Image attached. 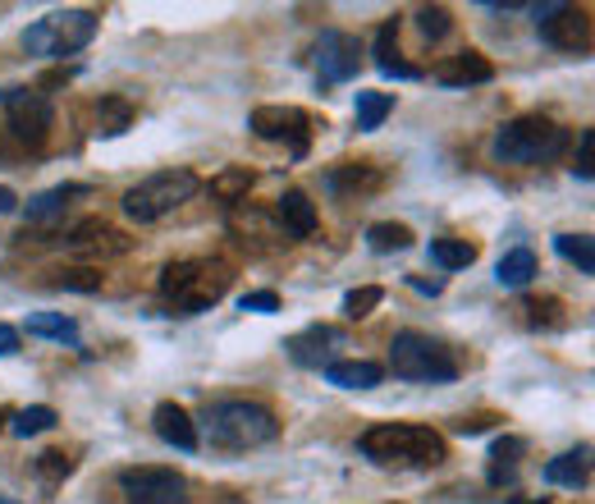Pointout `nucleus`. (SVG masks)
I'll use <instances>...</instances> for the list:
<instances>
[{
  "instance_id": "4be33fe9",
  "label": "nucleus",
  "mask_w": 595,
  "mask_h": 504,
  "mask_svg": "<svg viewBox=\"0 0 595 504\" xmlns=\"http://www.w3.org/2000/svg\"><path fill=\"white\" fill-rule=\"evenodd\" d=\"M325 184L330 193H376L385 184V174L376 165H340L325 174Z\"/></svg>"
},
{
  "instance_id": "9d476101",
  "label": "nucleus",
  "mask_w": 595,
  "mask_h": 504,
  "mask_svg": "<svg viewBox=\"0 0 595 504\" xmlns=\"http://www.w3.org/2000/svg\"><path fill=\"white\" fill-rule=\"evenodd\" d=\"M536 28L550 46L559 50H586L591 46V19L577 5H563V0H546V5H531Z\"/></svg>"
},
{
  "instance_id": "0eeeda50",
  "label": "nucleus",
  "mask_w": 595,
  "mask_h": 504,
  "mask_svg": "<svg viewBox=\"0 0 595 504\" xmlns=\"http://www.w3.org/2000/svg\"><path fill=\"white\" fill-rule=\"evenodd\" d=\"M197 188H202V180L193 170H161V174H151V180H142L138 188L124 193V216L138 220V225H151V220L170 216L174 207H184L188 197H197Z\"/></svg>"
},
{
  "instance_id": "c85d7f7f",
  "label": "nucleus",
  "mask_w": 595,
  "mask_h": 504,
  "mask_svg": "<svg viewBox=\"0 0 595 504\" xmlns=\"http://www.w3.org/2000/svg\"><path fill=\"white\" fill-rule=\"evenodd\" d=\"M252 184H256V174L248 165H225L206 188H211V197H220V202H243Z\"/></svg>"
},
{
  "instance_id": "412c9836",
  "label": "nucleus",
  "mask_w": 595,
  "mask_h": 504,
  "mask_svg": "<svg viewBox=\"0 0 595 504\" xmlns=\"http://www.w3.org/2000/svg\"><path fill=\"white\" fill-rule=\"evenodd\" d=\"M92 188L88 184H60V188H46V193H37V197H28V220H37V225H46V220H56V216H65V207L73 197H88Z\"/></svg>"
},
{
  "instance_id": "dca6fc26",
  "label": "nucleus",
  "mask_w": 595,
  "mask_h": 504,
  "mask_svg": "<svg viewBox=\"0 0 595 504\" xmlns=\"http://www.w3.org/2000/svg\"><path fill=\"white\" fill-rule=\"evenodd\" d=\"M371 56H376V69L385 73V79H399V83H417V79H422L417 65L399 60V23H385V28L376 33Z\"/></svg>"
},
{
  "instance_id": "473e14b6",
  "label": "nucleus",
  "mask_w": 595,
  "mask_h": 504,
  "mask_svg": "<svg viewBox=\"0 0 595 504\" xmlns=\"http://www.w3.org/2000/svg\"><path fill=\"white\" fill-rule=\"evenodd\" d=\"M380 302H385V289H380V285H362V289H353V294L344 298V317H348V321H362V317H371Z\"/></svg>"
},
{
  "instance_id": "a878e982",
  "label": "nucleus",
  "mask_w": 595,
  "mask_h": 504,
  "mask_svg": "<svg viewBox=\"0 0 595 504\" xmlns=\"http://www.w3.org/2000/svg\"><path fill=\"white\" fill-rule=\"evenodd\" d=\"M28 335L37 340H60V344H79V321L65 312H33L28 317Z\"/></svg>"
},
{
  "instance_id": "e433bc0d",
  "label": "nucleus",
  "mask_w": 595,
  "mask_h": 504,
  "mask_svg": "<svg viewBox=\"0 0 595 504\" xmlns=\"http://www.w3.org/2000/svg\"><path fill=\"white\" fill-rule=\"evenodd\" d=\"M577 180H591L595 174V129H582V142H577V165H573Z\"/></svg>"
},
{
  "instance_id": "bb28decb",
  "label": "nucleus",
  "mask_w": 595,
  "mask_h": 504,
  "mask_svg": "<svg viewBox=\"0 0 595 504\" xmlns=\"http://www.w3.org/2000/svg\"><path fill=\"white\" fill-rule=\"evenodd\" d=\"M431 262L439 271H468L477 262V243H468V239H431Z\"/></svg>"
},
{
  "instance_id": "393cba45",
  "label": "nucleus",
  "mask_w": 595,
  "mask_h": 504,
  "mask_svg": "<svg viewBox=\"0 0 595 504\" xmlns=\"http://www.w3.org/2000/svg\"><path fill=\"white\" fill-rule=\"evenodd\" d=\"M92 115H96V134L115 138V134H124L128 124H134V101H128V96H101Z\"/></svg>"
},
{
  "instance_id": "a19ab883",
  "label": "nucleus",
  "mask_w": 595,
  "mask_h": 504,
  "mask_svg": "<svg viewBox=\"0 0 595 504\" xmlns=\"http://www.w3.org/2000/svg\"><path fill=\"white\" fill-rule=\"evenodd\" d=\"M412 289H417V294H439V289H445V280H422V275H412Z\"/></svg>"
},
{
  "instance_id": "39448f33",
  "label": "nucleus",
  "mask_w": 595,
  "mask_h": 504,
  "mask_svg": "<svg viewBox=\"0 0 595 504\" xmlns=\"http://www.w3.org/2000/svg\"><path fill=\"white\" fill-rule=\"evenodd\" d=\"M390 371L399 381H417V386H445L458 376V358L449 344H439L422 331H399L390 340Z\"/></svg>"
},
{
  "instance_id": "ea45409f",
  "label": "nucleus",
  "mask_w": 595,
  "mask_h": 504,
  "mask_svg": "<svg viewBox=\"0 0 595 504\" xmlns=\"http://www.w3.org/2000/svg\"><path fill=\"white\" fill-rule=\"evenodd\" d=\"M19 207V197H14V188L10 184H0V216H10Z\"/></svg>"
},
{
  "instance_id": "9b49d317",
  "label": "nucleus",
  "mask_w": 595,
  "mask_h": 504,
  "mask_svg": "<svg viewBox=\"0 0 595 504\" xmlns=\"http://www.w3.org/2000/svg\"><path fill=\"white\" fill-rule=\"evenodd\" d=\"M248 129H252L256 138H266V142L289 138V142H294V157H307L312 119H307V111H298V106H256V111L248 115Z\"/></svg>"
},
{
  "instance_id": "2f4dec72",
  "label": "nucleus",
  "mask_w": 595,
  "mask_h": 504,
  "mask_svg": "<svg viewBox=\"0 0 595 504\" xmlns=\"http://www.w3.org/2000/svg\"><path fill=\"white\" fill-rule=\"evenodd\" d=\"M60 417H56V409H46V403H33V409H19L14 417H10V432L14 436H42V432H50V426H56Z\"/></svg>"
},
{
  "instance_id": "79ce46f5",
  "label": "nucleus",
  "mask_w": 595,
  "mask_h": 504,
  "mask_svg": "<svg viewBox=\"0 0 595 504\" xmlns=\"http://www.w3.org/2000/svg\"><path fill=\"white\" fill-rule=\"evenodd\" d=\"M508 504H550V500H508Z\"/></svg>"
},
{
  "instance_id": "aec40b11",
  "label": "nucleus",
  "mask_w": 595,
  "mask_h": 504,
  "mask_svg": "<svg viewBox=\"0 0 595 504\" xmlns=\"http://www.w3.org/2000/svg\"><path fill=\"white\" fill-rule=\"evenodd\" d=\"M325 381L340 390H376L385 381V367L367 358H348V363H325Z\"/></svg>"
},
{
  "instance_id": "f257e3e1",
  "label": "nucleus",
  "mask_w": 595,
  "mask_h": 504,
  "mask_svg": "<svg viewBox=\"0 0 595 504\" xmlns=\"http://www.w3.org/2000/svg\"><path fill=\"white\" fill-rule=\"evenodd\" d=\"M357 449H362V459H371L380 468H435L449 459L445 440H439L431 426H408V422L371 426V432L357 440Z\"/></svg>"
},
{
  "instance_id": "ddd939ff",
  "label": "nucleus",
  "mask_w": 595,
  "mask_h": 504,
  "mask_svg": "<svg viewBox=\"0 0 595 504\" xmlns=\"http://www.w3.org/2000/svg\"><path fill=\"white\" fill-rule=\"evenodd\" d=\"M357 65H362V46L348 33H321L317 42V73L321 83H348L357 79Z\"/></svg>"
},
{
  "instance_id": "7c9ffc66",
  "label": "nucleus",
  "mask_w": 595,
  "mask_h": 504,
  "mask_svg": "<svg viewBox=\"0 0 595 504\" xmlns=\"http://www.w3.org/2000/svg\"><path fill=\"white\" fill-rule=\"evenodd\" d=\"M554 248H559V257L573 262L582 275H595V239L591 234H559Z\"/></svg>"
},
{
  "instance_id": "4468645a",
  "label": "nucleus",
  "mask_w": 595,
  "mask_h": 504,
  "mask_svg": "<svg viewBox=\"0 0 595 504\" xmlns=\"http://www.w3.org/2000/svg\"><path fill=\"white\" fill-rule=\"evenodd\" d=\"M490 79H495V65H490L481 50H458V56L435 65V83H445V88H477Z\"/></svg>"
},
{
  "instance_id": "cd10ccee",
  "label": "nucleus",
  "mask_w": 595,
  "mask_h": 504,
  "mask_svg": "<svg viewBox=\"0 0 595 504\" xmlns=\"http://www.w3.org/2000/svg\"><path fill=\"white\" fill-rule=\"evenodd\" d=\"M390 111H394V96L390 92H357V101H353V115H357V129L362 134L380 129Z\"/></svg>"
},
{
  "instance_id": "f8f14e48",
  "label": "nucleus",
  "mask_w": 595,
  "mask_h": 504,
  "mask_svg": "<svg viewBox=\"0 0 595 504\" xmlns=\"http://www.w3.org/2000/svg\"><path fill=\"white\" fill-rule=\"evenodd\" d=\"M69 252L73 257H124V252H134V239H128L124 230H115V225L106 220H79L69 230Z\"/></svg>"
},
{
  "instance_id": "2eb2a0df",
  "label": "nucleus",
  "mask_w": 595,
  "mask_h": 504,
  "mask_svg": "<svg viewBox=\"0 0 595 504\" xmlns=\"http://www.w3.org/2000/svg\"><path fill=\"white\" fill-rule=\"evenodd\" d=\"M275 220L284 225V234H289V239H312L317 234V207H312V197H307L302 188H289L275 202Z\"/></svg>"
},
{
  "instance_id": "4c0bfd02",
  "label": "nucleus",
  "mask_w": 595,
  "mask_h": 504,
  "mask_svg": "<svg viewBox=\"0 0 595 504\" xmlns=\"http://www.w3.org/2000/svg\"><path fill=\"white\" fill-rule=\"evenodd\" d=\"M243 312H279V294L275 289H256V294H243L239 298Z\"/></svg>"
},
{
  "instance_id": "c03bdc74",
  "label": "nucleus",
  "mask_w": 595,
  "mask_h": 504,
  "mask_svg": "<svg viewBox=\"0 0 595 504\" xmlns=\"http://www.w3.org/2000/svg\"><path fill=\"white\" fill-rule=\"evenodd\" d=\"M0 504H19V500H10V495H0Z\"/></svg>"
},
{
  "instance_id": "f3484780",
  "label": "nucleus",
  "mask_w": 595,
  "mask_h": 504,
  "mask_svg": "<svg viewBox=\"0 0 595 504\" xmlns=\"http://www.w3.org/2000/svg\"><path fill=\"white\" fill-rule=\"evenodd\" d=\"M151 422H157V436L174 449H197V422L188 417V409H179V403H157V413H151Z\"/></svg>"
},
{
  "instance_id": "1a4fd4ad",
  "label": "nucleus",
  "mask_w": 595,
  "mask_h": 504,
  "mask_svg": "<svg viewBox=\"0 0 595 504\" xmlns=\"http://www.w3.org/2000/svg\"><path fill=\"white\" fill-rule=\"evenodd\" d=\"M119 491L128 504H188V477L174 468H124Z\"/></svg>"
},
{
  "instance_id": "6ab92c4d",
  "label": "nucleus",
  "mask_w": 595,
  "mask_h": 504,
  "mask_svg": "<svg viewBox=\"0 0 595 504\" xmlns=\"http://www.w3.org/2000/svg\"><path fill=\"white\" fill-rule=\"evenodd\" d=\"M546 482L563 486V491H582L591 482V445L568 449V454H559V459H550L546 463Z\"/></svg>"
},
{
  "instance_id": "6e6552de",
  "label": "nucleus",
  "mask_w": 595,
  "mask_h": 504,
  "mask_svg": "<svg viewBox=\"0 0 595 504\" xmlns=\"http://www.w3.org/2000/svg\"><path fill=\"white\" fill-rule=\"evenodd\" d=\"M0 111H5V119H10V129H14L19 142H28L33 151L46 147L50 124H56V111H50L46 92H37V88H5V92H0Z\"/></svg>"
},
{
  "instance_id": "58836bf2",
  "label": "nucleus",
  "mask_w": 595,
  "mask_h": 504,
  "mask_svg": "<svg viewBox=\"0 0 595 504\" xmlns=\"http://www.w3.org/2000/svg\"><path fill=\"white\" fill-rule=\"evenodd\" d=\"M14 353H19V331L0 321V358H14Z\"/></svg>"
},
{
  "instance_id": "423d86ee",
  "label": "nucleus",
  "mask_w": 595,
  "mask_h": 504,
  "mask_svg": "<svg viewBox=\"0 0 595 504\" xmlns=\"http://www.w3.org/2000/svg\"><path fill=\"white\" fill-rule=\"evenodd\" d=\"M96 28H101V19L92 10H56L23 33V50L42 60H65V56H79L83 46H92Z\"/></svg>"
},
{
  "instance_id": "f704fd0d",
  "label": "nucleus",
  "mask_w": 595,
  "mask_h": 504,
  "mask_svg": "<svg viewBox=\"0 0 595 504\" xmlns=\"http://www.w3.org/2000/svg\"><path fill=\"white\" fill-rule=\"evenodd\" d=\"M69 472H73V459H69L65 449H46L42 459H37V477H42L46 486H60Z\"/></svg>"
},
{
  "instance_id": "b1692460",
  "label": "nucleus",
  "mask_w": 595,
  "mask_h": 504,
  "mask_svg": "<svg viewBox=\"0 0 595 504\" xmlns=\"http://www.w3.org/2000/svg\"><path fill=\"white\" fill-rule=\"evenodd\" d=\"M531 275H536V252H531V248H513V252H504L500 266H495V280H500L504 289H527Z\"/></svg>"
},
{
  "instance_id": "f03ea898",
  "label": "nucleus",
  "mask_w": 595,
  "mask_h": 504,
  "mask_svg": "<svg viewBox=\"0 0 595 504\" xmlns=\"http://www.w3.org/2000/svg\"><path fill=\"white\" fill-rule=\"evenodd\" d=\"M563 147H568L563 124H554L550 115H517L495 134V147L490 151H495V161H504V165H540V161L563 157Z\"/></svg>"
},
{
  "instance_id": "20e7f679",
  "label": "nucleus",
  "mask_w": 595,
  "mask_h": 504,
  "mask_svg": "<svg viewBox=\"0 0 595 504\" xmlns=\"http://www.w3.org/2000/svg\"><path fill=\"white\" fill-rule=\"evenodd\" d=\"M206 432H211V445L220 449H256V445H271L279 436V422L271 409L262 403H248V399H225L206 409Z\"/></svg>"
},
{
  "instance_id": "7ed1b4c3",
  "label": "nucleus",
  "mask_w": 595,
  "mask_h": 504,
  "mask_svg": "<svg viewBox=\"0 0 595 504\" xmlns=\"http://www.w3.org/2000/svg\"><path fill=\"white\" fill-rule=\"evenodd\" d=\"M229 289V266L225 262H202V257H188V262H170L161 271V294L179 308V317H197L206 312L211 302H220Z\"/></svg>"
},
{
  "instance_id": "72a5a7b5",
  "label": "nucleus",
  "mask_w": 595,
  "mask_h": 504,
  "mask_svg": "<svg viewBox=\"0 0 595 504\" xmlns=\"http://www.w3.org/2000/svg\"><path fill=\"white\" fill-rule=\"evenodd\" d=\"M106 275L92 271V266H69V271H56V285L60 289H73V294H96Z\"/></svg>"
},
{
  "instance_id": "c756f323",
  "label": "nucleus",
  "mask_w": 595,
  "mask_h": 504,
  "mask_svg": "<svg viewBox=\"0 0 595 504\" xmlns=\"http://www.w3.org/2000/svg\"><path fill=\"white\" fill-rule=\"evenodd\" d=\"M412 234L408 225H399V220H376L371 230H367V243H371V252H403V248H412Z\"/></svg>"
},
{
  "instance_id": "c9c22d12",
  "label": "nucleus",
  "mask_w": 595,
  "mask_h": 504,
  "mask_svg": "<svg viewBox=\"0 0 595 504\" xmlns=\"http://www.w3.org/2000/svg\"><path fill=\"white\" fill-rule=\"evenodd\" d=\"M417 28H422L426 42H439V37L454 28V19H449L445 5H422V10H417Z\"/></svg>"
},
{
  "instance_id": "a211bd4d",
  "label": "nucleus",
  "mask_w": 595,
  "mask_h": 504,
  "mask_svg": "<svg viewBox=\"0 0 595 504\" xmlns=\"http://www.w3.org/2000/svg\"><path fill=\"white\" fill-rule=\"evenodd\" d=\"M334 344H340V331H330V325H307V331H298L284 348H289V358L298 367H321Z\"/></svg>"
},
{
  "instance_id": "5701e85b",
  "label": "nucleus",
  "mask_w": 595,
  "mask_h": 504,
  "mask_svg": "<svg viewBox=\"0 0 595 504\" xmlns=\"http://www.w3.org/2000/svg\"><path fill=\"white\" fill-rule=\"evenodd\" d=\"M527 454V440L523 436H504L495 440V449H490V482L495 486H508L517 477V459Z\"/></svg>"
},
{
  "instance_id": "37998d69",
  "label": "nucleus",
  "mask_w": 595,
  "mask_h": 504,
  "mask_svg": "<svg viewBox=\"0 0 595 504\" xmlns=\"http://www.w3.org/2000/svg\"><path fill=\"white\" fill-rule=\"evenodd\" d=\"M5 422H10V413H0V432H5Z\"/></svg>"
}]
</instances>
